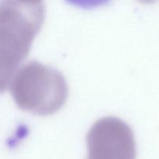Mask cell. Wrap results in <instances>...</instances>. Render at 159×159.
<instances>
[{
    "mask_svg": "<svg viewBox=\"0 0 159 159\" xmlns=\"http://www.w3.org/2000/svg\"><path fill=\"white\" fill-rule=\"evenodd\" d=\"M43 19L41 8L22 7L10 1L0 4V94L27 57Z\"/></svg>",
    "mask_w": 159,
    "mask_h": 159,
    "instance_id": "1",
    "label": "cell"
},
{
    "mask_svg": "<svg viewBox=\"0 0 159 159\" xmlns=\"http://www.w3.org/2000/svg\"><path fill=\"white\" fill-rule=\"evenodd\" d=\"M10 90L21 110L42 116L58 111L68 97L63 75L54 68L34 61L16 72Z\"/></svg>",
    "mask_w": 159,
    "mask_h": 159,
    "instance_id": "2",
    "label": "cell"
},
{
    "mask_svg": "<svg viewBox=\"0 0 159 159\" xmlns=\"http://www.w3.org/2000/svg\"><path fill=\"white\" fill-rule=\"evenodd\" d=\"M87 159H136L132 129L113 116L95 123L87 135Z\"/></svg>",
    "mask_w": 159,
    "mask_h": 159,
    "instance_id": "3",
    "label": "cell"
},
{
    "mask_svg": "<svg viewBox=\"0 0 159 159\" xmlns=\"http://www.w3.org/2000/svg\"><path fill=\"white\" fill-rule=\"evenodd\" d=\"M69 4L82 9H93L107 4L110 0H66Z\"/></svg>",
    "mask_w": 159,
    "mask_h": 159,
    "instance_id": "4",
    "label": "cell"
}]
</instances>
